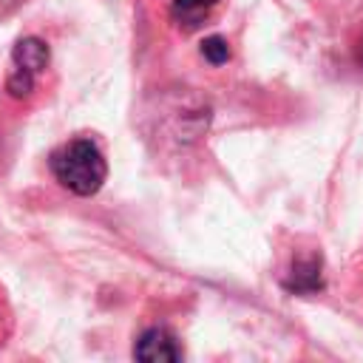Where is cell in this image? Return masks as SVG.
Masks as SVG:
<instances>
[{
	"label": "cell",
	"instance_id": "cell-4",
	"mask_svg": "<svg viewBox=\"0 0 363 363\" xmlns=\"http://www.w3.org/2000/svg\"><path fill=\"white\" fill-rule=\"evenodd\" d=\"M284 289L286 292H298V295H315V292H320L323 289L320 255L295 261L292 269H289V275L284 278Z\"/></svg>",
	"mask_w": 363,
	"mask_h": 363
},
{
	"label": "cell",
	"instance_id": "cell-7",
	"mask_svg": "<svg viewBox=\"0 0 363 363\" xmlns=\"http://www.w3.org/2000/svg\"><path fill=\"white\" fill-rule=\"evenodd\" d=\"M357 60L363 62V37H360V45H357Z\"/></svg>",
	"mask_w": 363,
	"mask_h": 363
},
{
	"label": "cell",
	"instance_id": "cell-1",
	"mask_svg": "<svg viewBox=\"0 0 363 363\" xmlns=\"http://www.w3.org/2000/svg\"><path fill=\"white\" fill-rule=\"evenodd\" d=\"M54 179L74 196H94L108 179V162L96 142L91 139H71L57 147L48 159Z\"/></svg>",
	"mask_w": 363,
	"mask_h": 363
},
{
	"label": "cell",
	"instance_id": "cell-3",
	"mask_svg": "<svg viewBox=\"0 0 363 363\" xmlns=\"http://www.w3.org/2000/svg\"><path fill=\"white\" fill-rule=\"evenodd\" d=\"M182 354L184 352L176 343V337L162 326L142 332V337L133 346V357L145 360V363H173V360H182Z\"/></svg>",
	"mask_w": 363,
	"mask_h": 363
},
{
	"label": "cell",
	"instance_id": "cell-6",
	"mask_svg": "<svg viewBox=\"0 0 363 363\" xmlns=\"http://www.w3.org/2000/svg\"><path fill=\"white\" fill-rule=\"evenodd\" d=\"M199 51H201V57H204L210 65H224V62L230 60V43H227L224 37H218V34L204 37Z\"/></svg>",
	"mask_w": 363,
	"mask_h": 363
},
{
	"label": "cell",
	"instance_id": "cell-5",
	"mask_svg": "<svg viewBox=\"0 0 363 363\" xmlns=\"http://www.w3.org/2000/svg\"><path fill=\"white\" fill-rule=\"evenodd\" d=\"M221 0H170V17L182 31H196Z\"/></svg>",
	"mask_w": 363,
	"mask_h": 363
},
{
	"label": "cell",
	"instance_id": "cell-2",
	"mask_svg": "<svg viewBox=\"0 0 363 363\" xmlns=\"http://www.w3.org/2000/svg\"><path fill=\"white\" fill-rule=\"evenodd\" d=\"M48 65V45L40 37H23L11 48V68L6 77V91L14 99H26L34 91L37 77Z\"/></svg>",
	"mask_w": 363,
	"mask_h": 363
}]
</instances>
